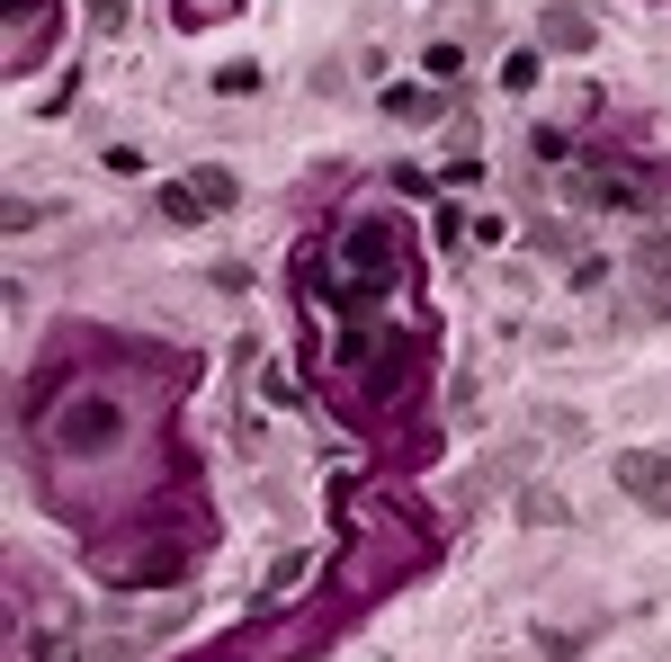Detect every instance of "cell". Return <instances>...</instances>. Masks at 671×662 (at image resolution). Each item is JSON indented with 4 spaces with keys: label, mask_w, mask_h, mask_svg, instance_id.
I'll list each match as a JSON object with an SVG mask.
<instances>
[{
    "label": "cell",
    "mask_w": 671,
    "mask_h": 662,
    "mask_svg": "<svg viewBox=\"0 0 671 662\" xmlns=\"http://www.w3.org/2000/svg\"><path fill=\"white\" fill-rule=\"evenodd\" d=\"M108 439H117V412H108V404H90V412L73 421V448H108Z\"/></svg>",
    "instance_id": "cell-4"
},
{
    "label": "cell",
    "mask_w": 671,
    "mask_h": 662,
    "mask_svg": "<svg viewBox=\"0 0 671 662\" xmlns=\"http://www.w3.org/2000/svg\"><path fill=\"white\" fill-rule=\"evenodd\" d=\"M224 207H233V179H224V170H188V179H170V188H162V216H170V224L224 216Z\"/></svg>",
    "instance_id": "cell-1"
},
{
    "label": "cell",
    "mask_w": 671,
    "mask_h": 662,
    "mask_svg": "<svg viewBox=\"0 0 671 662\" xmlns=\"http://www.w3.org/2000/svg\"><path fill=\"white\" fill-rule=\"evenodd\" d=\"M90 19L99 27H125V0H90Z\"/></svg>",
    "instance_id": "cell-6"
},
{
    "label": "cell",
    "mask_w": 671,
    "mask_h": 662,
    "mask_svg": "<svg viewBox=\"0 0 671 662\" xmlns=\"http://www.w3.org/2000/svg\"><path fill=\"white\" fill-rule=\"evenodd\" d=\"M627 493L653 501V510H671V456H627Z\"/></svg>",
    "instance_id": "cell-3"
},
{
    "label": "cell",
    "mask_w": 671,
    "mask_h": 662,
    "mask_svg": "<svg viewBox=\"0 0 671 662\" xmlns=\"http://www.w3.org/2000/svg\"><path fill=\"white\" fill-rule=\"evenodd\" d=\"M385 117H403V125H421V117H439L421 90H385Z\"/></svg>",
    "instance_id": "cell-5"
},
{
    "label": "cell",
    "mask_w": 671,
    "mask_h": 662,
    "mask_svg": "<svg viewBox=\"0 0 671 662\" xmlns=\"http://www.w3.org/2000/svg\"><path fill=\"white\" fill-rule=\"evenodd\" d=\"M385 251H394V233H385V224H367V233H350V278H367V287H385V278H394V260H385Z\"/></svg>",
    "instance_id": "cell-2"
}]
</instances>
